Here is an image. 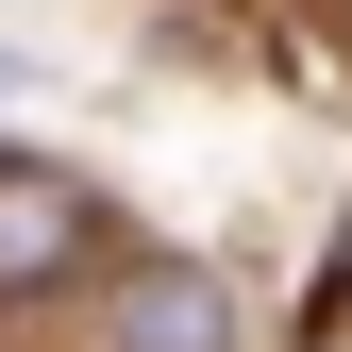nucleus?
Returning <instances> with one entry per match:
<instances>
[{
    "instance_id": "4",
    "label": "nucleus",
    "mask_w": 352,
    "mask_h": 352,
    "mask_svg": "<svg viewBox=\"0 0 352 352\" xmlns=\"http://www.w3.org/2000/svg\"><path fill=\"white\" fill-rule=\"evenodd\" d=\"M319 352H352V336H319Z\"/></svg>"
},
{
    "instance_id": "1",
    "label": "nucleus",
    "mask_w": 352,
    "mask_h": 352,
    "mask_svg": "<svg viewBox=\"0 0 352 352\" xmlns=\"http://www.w3.org/2000/svg\"><path fill=\"white\" fill-rule=\"evenodd\" d=\"M84 235H101V201H84L67 168H17V151H0V302L67 285V269H84Z\"/></svg>"
},
{
    "instance_id": "3",
    "label": "nucleus",
    "mask_w": 352,
    "mask_h": 352,
    "mask_svg": "<svg viewBox=\"0 0 352 352\" xmlns=\"http://www.w3.org/2000/svg\"><path fill=\"white\" fill-rule=\"evenodd\" d=\"M336 302H352V235H336Z\"/></svg>"
},
{
    "instance_id": "2",
    "label": "nucleus",
    "mask_w": 352,
    "mask_h": 352,
    "mask_svg": "<svg viewBox=\"0 0 352 352\" xmlns=\"http://www.w3.org/2000/svg\"><path fill=\"white\" fill-rule=\"evenodd\" d=\"M101 336H118V352H218V336H235V302H218V269H185V252H151V269H118Z\"/></svg>"
}]
</instances>
